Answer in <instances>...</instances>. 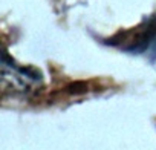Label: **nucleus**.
<instances>
[{
    "mask_svg": "<svg viewBox=\"0 0 156 150\" xmlns=\"http://www.w3.org/2000/svg\"><path fill=\"white\" fill-rule=\"evenodd\" d=\"M127 52L147 55L150 58L156 57V14L145 19L130 35L122 38V45Z\"/></svg>",
    "mask_w": 156,
    "mask_h": 150,
    "instance_id": "obj_1",
    "label": "nucleus"
},
{
    "mask_svg": "<svg viewBox=\"0 0 156 150\" xmlns=\"http://www.w3.org/2000/svg\"><path fill=\"white\" fill-rule=\"evenodd\" d=\"M2 75L3 84L16 92H28L41 84V75L38 72L14 64V61L9 60L6 54L3 55Z\"/></svg>",
    "mask_w": 156,
    "mask_h": 150,
    "instance_id": "obj_2",
    "label": "nucleus"
}]
</instances>
